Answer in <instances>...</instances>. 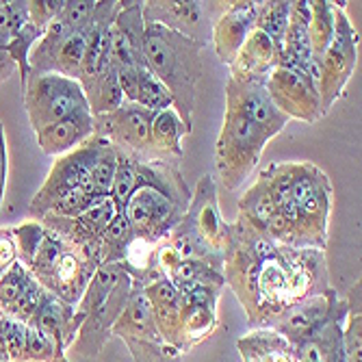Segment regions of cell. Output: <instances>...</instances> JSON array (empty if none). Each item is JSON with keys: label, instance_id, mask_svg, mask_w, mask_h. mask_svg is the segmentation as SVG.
<instances>
[{"label": "cell", "instance_id": "6da1fadb", "mask_svg": "<svg viewBox=\"0 0 362 362\" xmlns=\"http://www.w3.org/2000/svg\"><path fill=\"white\" fill-rule=\"evenodd\" d=\"M327 280L325 252L282 245L241 217L228 223L223 282L233 286L256 330L274 327L291 308L330 291Z\"/></svg>", "mask_w": 362, "mask_h": 362}, {"label": "cell", "instance_id": "7a4b0ae2", "mask_svg": "<svg viewBox=\"0 0 362 362\" xmlns=\"http://www.w3.org/2000/svg\"><path fill=\"white\" fill-rule=\"evenodd\" d=\"M13 239L18 260L28 269L46 293L63 304L76 306L103 265L100 237L87 230L76 217L44 215L42 221H24L16 226Z\"/></svg>", "mask_w": 362, "mask_h": 362}, {"label": "cell", "instance_id": "3957f363", "mask_svg": "<svg viewBox=\"0 0 362 362\" xmlns=\"http://www.w3.org/2000/svg\"><path fill=\"white\" fill-rule=\"evenodd\" d=\"M206 44L195 42L168 26L146 22L144 61L146 68L163 83L172 98V109L191 133L197 103V85L202 78V52Z\"/></svg>", "mask_w": 362, "mask_h": 362}, {"label": "cell", "instance_id": "277c9868", "mask_svg": "<svg viewBox=\"0 0 362 362\" xmlns=\"http://www.w3.org/2000/svg\"><path fill=\"white\" fill-rule=\"evenodd\" d=\"M135 291V280L119 262H103L89 280L81 302L74 306L78 334L74 345L81 356L100 354L111 339V327L124 313L130 295Z\"/></svg>", "mask_w": 362, "mask_h": 362}, {"label": "cell", "instance_id": "5b68a950", "mask_svg": "<svg viewBox=\"0 0 362 362\" xmlns=\"http://www.w3.org/2000/svg\"><path fill=\"white\" fill-rule=\"evenodd\" d=\"M228 223L219 215L215 180L200 178L191 193V202L178 226L170 233L165 243L182 260H200L223 274V247Z\"/></svg>", "mask_w": 362, "mask_h": 362}, {"label": "cell", "instance_id": "8992f818", "mask_svg": "<svg viewBox=\"0 0 362 362\" xmlns=\"http://www.w3.org/2000/svg\"><path fill=\"white\" fill-rule=\"evenodd\" d=\"M272 137L243 117L239 111L226 107L223 124L215 144V168L223 189L235 191L241 187L258 165L262 150Z\"/></svg>", "mask_w": 362, "mask_h": 362}, {"label": "cell", "instance_id": "52a82bcc", "mask_svg": "<svg viewBox=\"0 0 362 362\" xmlns=\"http://www.w3.org/2000/svg\"><path fill=\"white\" fill-rule=\"evenodd\" d=\"M24 109L33 133L89 109L83 87L74 78L59 74H28L24 87Z\"/></svg>", "mask_w": 362, "mask_h": 362}, {"label": "cell", "instance_id": "ba28073f", "mask_svg": "<svg viewBox=\"0 0 362 362\" xmlns=\"http://www.w3.org/2000/svg\"><path fill=\"white\" fill-rule=\"evenodd\" d=\"M122 213L130 223V228H133L137 239L158 245L178 226V221L187 213V206L178 204L160 187L146 180L139 174V165H137V187L133 195L128 197V202L124 204Z\"/></svg>", "mask_w": 362, "mask_h": 362}, {"label": "cell", "instance_id": "9c48e42d", "mask_svg": "<svg viewBox=\"0 0 362 362\" xmlns=\"http://www.w3.org/2000/svg\"><path fill=\"white\" fill-rule=\"evenodd\" d=\"M111 337H117L126 343L135 362H180L182 354L160 337L152 317L150 302L144 293V286L135 282V291L111 327Z\"/></svg>", "mask_w": 362, "mask_h": 362}, {"label": "cell", "instance_id": "30bf717a", "mask_svg": "<svg viewBox=\"0 0 362 362\" xmlns=\"http://www.w3.org/2000/svg\"><path fill=\"white\" fill-rule=\"evenodd\" d=\"M343 7L345 3H334V35L319 63V98L323 115L330 113L334 103L345 93V87L358 65L360 35L345 16Z\"/></svg>", "mask_w": 362, "mask_h": 362}, {"label": "cell", "instance_id": "8fae6325", "mask_svg": "<svg viewBox=\"0 0 362 362\" xmlns=\"http://www.w3.org/2000/svg\"><path fill=\"white\" fill-rule=\"evenodd\" d=\"M91 24L72 30L57 18L44 30L42 40L28 54V65L33 74H59L65 78L78 81L85 50L89 44Z\"/></svg>", "mask_w": 362, "mask_h": 362}, {"label": "cell", "instance_id": "7c38bea8", "mask_svg": "<svg viewBox=\"0 0 362 362\" xmlns=\"http://www.w3.org/2000/svg\"><path fill=\"white\" fill-rule=\"evenodd\" d=\"M291 176V197L298 206L304 223L310 233L327 245V228H330V215L334 204L332 182L325 172L308 160L286 163Z\"/></svg>", "mask_w": 362, "mask_h": 362}, {"label": "cell", "instance_id": "4fadbf2b", "mask_svg": "<svg viewBox=\"0 0 362 362\" xmlns=\"http://www.w3.org/2000/svg\"><path fill=\"white\" fill-rule=\"evenodd\" d=\"M93 156H95V137H89L85 144H81L78 148H74L68 154L57 156L46 182L42 185L37 195L33 197L28 213L35 217H42L54 200H59L63 193H68L72 189H89V191L98 193L91 185Z\"/></svg>", "mask_w": 362, "mask_h": 362}, {"label": "cell", "instance_id": "5bb4252c", "mask_svg": "<svg viewBox=\"0 0 362 362\" xmlns=\"http://www.w3.org/2000/svg\"><path fill=\"white\" fill-rule=\"evenodd\" d=\"M154 113L135 105L122 103L115 111L93 115V135L111 141L119 152L137 158H150V126Z\"/></svg>", "mask_w": 362, "mask_h": 362}, {"label": "cell", "instance_id": "9a60e30c", "mask_svg": "<svg viewBox=\"0 0 362 362\" xmlns=\"http://www.w3.org/2000/svg\"><path fill=\"white\" fill-rule=\"evenodd\" d=\"M265 89L276 109L282 115H286L288 122L298 119V122L315 124L323 117L319 89L304 72L276 68L267 76Z\"/></svg>", "mask_w": 362, "mask_h": 362}, {"label": "cell", "instance_id": "2e32d148", "mask_svg": "<svg viewBox=\"0 0 362 362\" xmlns=\"http://www.w3.org/2000/svg\"><path fill=\"white\" fill-rule=\"evenodd\" d=\"M226 107L239 111L260 130H265L272 139L280 135L284 126L288 124V117L282 115L272 103V98L265 89V83H258V81L230 76L226 83Z\"/></svg>", "mask_w": 362, "mask_h": 362}, {"label": "cell", "instance_id": "e0dca14e", "mask_svg": "<svg viewBox=\"0 0 362 362\" xmlns=\"http://www.w3.org/2000/svg\"><path fill=\"white\" fill-rule=\"evenodd\" d=\"M221 13L211 22L213 42L219 61L230 65L235 61L239 48L256 28L262 5L265 3H221Z\"/></svg>", "mask_w": 362, "mask_h": 362}, {"label": "cell", "instance_id": "ac0fdd59", "mask_svg": "<svg viewBox=\"0 0 362 362\" xmlns=\"http://www.w3.org/2000/svg\"><path fill=\"white\" fill-rule=\"evenodd\" d=\"M341 302L343 300H339L337 291L330 288L323 295H319V298H310L295 308H291L288 313H284L280 321L274 325V330L282 334L291 345L310 341L325 325V321L337 313Z\"/></svg>", "mask_w": 362, "mask_h": 362}, {"label": "cell", "instance_id": "d6986e66", "mask_svg": "<svg viewBox=\"0 0 362 362\" xmlns=\"http://www.w3.org/2000/svg\"><path fill=\"white\" fill-rule=\"evenodd\" d=\"M211 3H182V0H150L144 3V22H154L160 26H168L176 33L206 44L202 35V24Z\"/></svg>", "mask_w": 362, "mask_h": 362}, {"label": "cell", "instance_id": "ffe728a7", "mask_svg": "<svg viewBox=\"0 0 362 362\" xmlns=\"http://www.w3.org/2000/svg\"><path fill=\"white\" fill-rule=\"evenodd\" d=\"M278 46L260 28H254L239 48L235 61L230 63V76L265 83L267 76L278 68Z\"/></svg>", "mask_w": 362, "mask_h": 362}, {"label": "cell", "instance_id": "44dd1931", "mask_svg": "<svg viewBox=\"0 0 362 362\" xmlns=\"http://www.w3.org/2000/svg\"><path fill=\"white\" fill-rule=\"evenodd\" d=\"M26 325H35L37 330L48 334L63 356L74 345L76 334H78L74 306L63 304L61 300H57L54 295H50V293H44V298H42L35 315H33L30 323H26Z\"/></svg>", "mask_w": 362, "mask_h": 362}, {"label": "cell", "instance_id": "7402d4cb", "mask_svg": "<svg viewBox=\"0 0 362 362\" xmlns=\"http://www.w3.org/2000/svg\"><path fill=\"white\" fill-rule=\"evenodd\" d=\"M37 146L48 156H61L68 154L81 144H85L89 137H93V115L89 109L78 111L70 117H65L35 135Z\"/></svg>", "mask_w": 362, "mask_h": 362}, {"label": "cell", "instance_id": "603a6c76", "mask_svg": "<svg viewBox=\"0 0 362 362\" xmlns=\"http://www.w3.org/2000/svg\"><path fill=\"white\" fill-rule=\"evenodd\" d=\"M191 135L174 109L158 111L150 126V150L154 160H182V139Z\"/></svg>", "mask_w": 362, "mask_h": 362}, {"label": "cell", "instance_id": "cb8c5ba5", "mask_svg": "<svg viewBox=\"0 0 362 362\" xmlns=\"http://www.w3.org/2000/svg\"><path fill=\"white\" fill-rule=\"evenodd\" d=\"M237 349L243 362H295V347L274 327H258L241 337Z\"/></svg>", "mask_w": 362, "mask_h": 362}, {"label": "cell", "instance_id": "d4e9b609", "mask_svg": "<svg viewBox=\"0 0 362 362\" xmlns=\"http://www.w3.org/2000/svg\"><path fill=\"white\" fill-rule=\"evenodd\" d=\"M239 213H241L239 217L245 223L260 230V233H265L269 219L276 215V206H274L272 193H269V178H267L265 170L258 174L256 182L245 191V195H241Z\"/></svg>", "mask_w": 362, "mask_h": 362}, {"label": "cell", "instance_id": "484cf974", "mask_svg": "<svg viewBox=\"0 0 362 362\" xmlns=\"http://www.w3.org/2000/svg\"><path fill=\"white\" fill-rule=\"evenodd\" d=\"M308 35H310L313 63L319 68V63L334 35V3H327V0H310Z\"/></svg>", "mask_w": 362, "mask_h": 362}, {"label": "cell", "instance_id": "4316f807", "mask_svg": "<svg viewBox=\"0 0 362 362\" xmlns=\"http://www.w3.org/2000/svg\"><path fill=\"white\" fill-rule=\"evenodd\" d=\"M133 241H135L133 228H130V223L126 221L124 213H117L111 219V223L105 228L103 239H100L103 262H122Z\"/></svg>", "mask_w": 362, "mask_h": 362}, {"label": "cell", "instance_id": "83f0119b", "mask_svg": "<svg viewBox=\"0 0 362 362\" xmlns=\"http://www.w3.org/2000/svg\"><path fill=\"white\" fill-rule=\"evenodd\" d=\"M347 317L343 325V345H345V360L347 362H362V313H360V280H356L347 295Z\"/></svg>", "mask_w": 362, "mask_h": 362}, {"label": "cell", "instance_id": "f1b7e54d", "mask_svg": "<svg viewBox=\"0 0 362 362\" xmlns=\"http://www.w3.org/2000/svg\"><path fill=\"white\" fill-rule=\"evenodd\" d=\"M135 187H137V158L117 150V168H115L109 197L113 200V204L117 206L119 213H122L124 204L128 202V197L133 195Z\"/></svg>", "mask_w": 362, "mask_h": 362}, {"label": "cell", "instance_id": "f546056e", "mask_svg": "<svg viewBox=\"0 0 362 362\" xmlns=\"http://www.w3.org/2000/svg\"><path fill=\"white\" fill-rule=\"evenodd\" d=\"M103 197H107V195H98V193L89 191V189H72L68 193H63L59 200H54L44 215L74 219V217L83 215L89 206H93L98 200H103Z\"/></svg>", "mask_w": 362, "mask_h": 362}, {"label": "cell", "instance_id": "4dcf8cb0", "mask_svg": "<svg viewBox=\"0 0 362 362\" xmlns=\"http://www.w3.org/2000/svg\"><path fill=\"white\" fill-rule=\"evenodd\" d=\"M288 18H291V3H265L256 28H260L278 46V50H282Z\"/></svg>", "mask_w": 362, "mask_h": 362}, {"label": "cell", "instance_id": "1f68e13d", "mask_svg": "<svg viewBox=\"0 0 362 362\" xmlns=\"http://www.w3.org/2000/svg\"><path fill=\"white\" fill-rule=\"evenodd\" d=\"M135 105H139L152 113L172 109V98H170L168 89L163 87V83L148 68H144L139 74V93H137Z\"/></svg>", "mask_w": 362, "mask_h": 362}, {"label": "cell", "instance_id": "d6a6232c", "mask_svg": "<svg viewBox=\"0 0 362 362\" xmlns=\"http://www.w3.org/2000/svg\"><path fill=\"white\" fill-rule=\"evenodd\" d=\"M28 278H30V274L20 260H16L13 265L0 276V315L9 313V308L16 304L20 293L24 291Z\"/></svg>", "mask_w": 362, "mask_h": 362}, {"label": "cell", "instance_id": "836d02e7", "mask_svg": "<svg viewBox=\"0 0 362 362\" xmlns=\"http://www.w3.org/2000/svg\"><path fill=\"white\" fill-rule=\"evenodd\" d=\"M65 358L54 341L37 330L35 325H26V347H24V362H57Z\"/></svg>", "mask_w": 362, "mask_h": 362}, {"label": "cell", "instance_id": "e575fe53", "mask_svg": "<svg viewBox=\"0 0 362 362\" xmlns=\"http://www.w3.org/2000/svg\"><path fill=\"white\" fill-rule=\"evenodd\" d=\"M0 339H3V343H5L9 362H24L26 323L0 315Z\"/></svg>", "mask_w": 362, "mask_h": 362}, {"label": "cell", "instance_id": "d590c367", "mask_svg": "<svg viewBox=\"0 0 362 362\" xmlns=\"http://www.w3.org/2000/svg\"><path fill=\"white\" fill-rule=\"evenodd\" d=\"M44 293H46L44 286L30 276L24 291L20 293V298L16 300V304L9 308V313L5 317H11V319L22 321V323H30L33 315H35V310H37V306H40V302L44 298Z\"/></svg>", "mask_w": 362, "mask_h": 362}, {"label": "cell", "instance_id": "8d00e7d4", "mask_svg": "<svg viewBox=\"0 0 362 362\" xmlns=\"http://www.w3.org/2000/svg\"><path fill=\"white\" fill-rule=\"evenodd\" d=\"M119 211H117V206L113 204V200L107 195V197H103V200H98L93 206H89L83 215H78L76 219L87 228V230H91L93 235H98L103 239V233H105V228L111 223V219L117 215Z\"/></svg>", "mask_w": 362, "mask_h": 362}, {"label": "cell", "instance_id": "74e56055", "mask_svg": "<svg viewBox=\"0 0 362 362\" xmlns=\"http://www.w3.org/2000/svg\"><path fill=\"white\" fill-rule=\"evenodd\" d=\"M63 3L65 0H30V3H26V11L33 24L40 30H46L52 24V20L59 16Z\"/></svg>", "mask_w": 362, "mask_h": 362}, {"label": "cell", "instance_id": "f35d334b", "mask_svg": "<svg viewBox=\"0 0 362 362\" xmlns=\"http://www.w3.org/2000/svg\"><path fill=\"white\" fill-rule=\"evenodd\" d=\"M141 70L144 68H135V65H130V68L115 70L117 72V85H119V91L124 95V103H137L139 74H141Z\"/></svg>", "mask_w": 362, "mask_h": 362}, {"label": "cell", "instance_id": "ab89813d", "mask_svg": "<svg viewBox=\"0 0 362 362\" xmlns=\"http://www.w3.org/2000/svg\"><path fill=\"white\" fill-rule=\"evenodd\" d=\"M7 170H9V156H7V139H5V128L0 122V206L5 200V189H7Z\"/></svg>", "mask_w": 362, "mask_h": 362}, {"label": "cell", "instance_id": "60d3db41", "mask_svg": "<svg viewBox=\"0 0 362 362\" xmlns=\"http://www.w3.org/2000/svg\"><path fill=\"white\" fill-rule=\"evenodd\" d=\"M13 68H16V63L11 61V57L7 54V50L0 46V83L7 81L11 76Z\"/></svg>", "mask_w": 362, "mask_h": 362}, {"label": "cell", "instance_id": "b9f144b4", "mask_svg": "<svg viewBox=\"0 0 362 362\" xmlns=\"http://www.w3.org/2000/svg\"><path fill=\"white\" fill-rule=\"evenodd\" d=\"M0 5H3V0H0Z\"/></svg>", "mask_w": 362, "mask_h": 362}, {"label": "cell", "instance_id": "7bdbcfd3", "mask_svg": "<svg viewBox=\"0 0 362 362\" xmlns=\"http://www.w3.org/2000/svg\"><path fill=\"white\" fill-rule=\"evenodd\" d=\"M0 209H3V206H0Z\"/></svg>", "mask_w": 362, "mask_h": 362}]
</instances>
